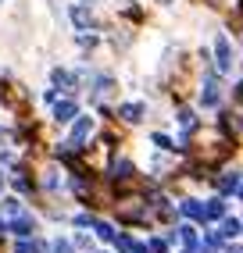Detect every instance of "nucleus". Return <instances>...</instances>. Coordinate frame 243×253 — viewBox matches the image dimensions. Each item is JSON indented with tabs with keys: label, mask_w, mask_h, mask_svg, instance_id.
Here are the masks:
<instances>
[{
	"label": "nucleus",
	"mask_w": 243,
	"mask_h": 253,
	"mask_svg": "<svg viewBox=\"0 0 243 253\" xmlns=\"http://www.w3.org/2000/svg\"><path fill=\"white\" fill-rule=\"evenodd\" d=\"M18 253H43L40 243H18Z\"/></svg>",
	"instance_id": "obj_1"
},
{
	"label": "nucleus",
	"mask_w": 243,
	"mask_h": 253,
	"mask_svg": "<svg viewBox=\"0 0 243 253\" xmlns=\"http://www.w3.org/2000/svg\"><path fill=\"white\" fill-rule=\"evenodd\" d=\"M72 111H75L72 104H61V107H58V122H68V118H72Z\"/></svg>",
	"instance_id": "obj_2"
}]
</instances>
